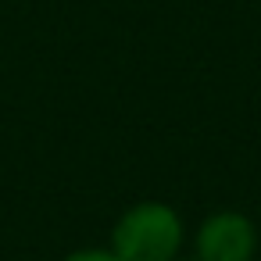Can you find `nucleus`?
I'll list each match as a JSON object with an SVG mask.
<instances>
[{
    "instance_id": "obj_1",
    "label": "nucleus",
    "mask_w": 261,
    "mask_h": 261,
    "mask_svg": "<svg viewBox=\"0 0 261 261\" xmlns=\"http://www.w3.org/2000/svg\"><path fill=\"white\" fill-rule=\"evenodd\" d=\"M182 243L179 215L165 204H136L111 232V254L118 261H172Z\"/></svg>"
},
{
    "instance_id": "obj_2",
    "label": "nucleus",
    "mask_w": 261,
    "mask_h": 261,
    "mask_svg": "<svg viewBox=\"0 0 261 261\" xmlns=\"http://www.w3.org/2000/svg\"><path fill=\"white\" fill-rule=\"evenodd\" d=\"M200 261H250L254 229L243 215H215L200 229Z\"/></svg>"
},
{
    "instance_id": "obj_3",
    "label": "nucleus",
    "mask_w": 261,
    "mask_h": 261,
    "mask_svg": "<svg viewBox=\"0 0 261 261\" xmlns=\"http://www.w3.org/2000/svg\"><path fill=\"white\" fill-rule=\"evenodd\" d=\"M65 261H118L111 250H75V254H68Z\"/></svg>"
}]
</instances>
